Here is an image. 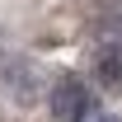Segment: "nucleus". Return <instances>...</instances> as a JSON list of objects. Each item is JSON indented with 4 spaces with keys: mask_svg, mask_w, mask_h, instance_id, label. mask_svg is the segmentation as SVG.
I'll return each mask as SVG.
<instances>
[{
    "mask_svg": "<svg viewBox=\"0 0 122 122\" xmlns=\"http://www.w3.org/2000/svg\"><path fill=\"white\" fill-rule=\"evenodd\" d=\"M89 103H94V94L85 89L75 75H61L56 80V89H52V113H56V122H75Z\"/></svg>",
    "mask_w": 122,
    "mask_h": 122,
    "instance_id": "1",
    "label": "nucleus"
},
{
    "mask_svg": "<svg viewBox=\"0 0 122 122\" xmlns=\"http://www.w3.org/2000/svg\"><path fill=\"white\" fill-rule=\"evenodd\" d=\"M75 122H117V117H113L108 108H99V103H89V108H85V113H80Z\"/></svg>",
    "mask_w": 122,
    "mask_h": 122,
    "instance_id": "3",
    "label": "nucleus"
},
{
    "mask_svg": "<svg viewBox=\"0 0 122 122\" xmlns=\"http://www.w3.org/2000/svg\"><path fill=\"white\" fill-rule=\"evenodd\" d=\"M94 80L108 94H122V38H113L94 52Z\"/></svg>",
    "mask_w": 122,
    "mask_h": 122,
    "instance_id": "2",
    "label": "nucleus"
}]
</instances>
